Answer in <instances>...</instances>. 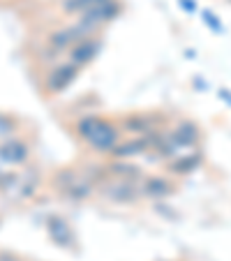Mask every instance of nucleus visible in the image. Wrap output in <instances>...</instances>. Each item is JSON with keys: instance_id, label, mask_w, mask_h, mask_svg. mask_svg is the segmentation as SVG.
Masks as SVG:
<instances>
[{"instance_id": "nucleus-12", "label": "nucleus", "mask_w": 231, "mask_h": 261, "mask_svg": "<svg viewBox=\"0 0 231 261\" xmlns=\"http://www.w3.org/2000/svg\"><path fill=\"white\" fill-rule=\"evenodd\" d=\"M79 42H81V37H79V33L74 30V25L56 30V33H51V37H49V46L54 51H58V54H63V51H72Z\"/></svg>"}, {"instance_id": "nucleus-6", "label": "nucleus", "mask_w": 231, "mask_h": 261, "mask_svg": "<svg viewBox=\"0 0 231 261\" xmlns=\"http://www.w3.org/2000/svg\"><path fill=\"white\" fill-rule=\"evenodd\" d=\"M203 162V153L201 150H194V148H190V150H183V153H178L173 160H169L167 162V169L171 176H187V173L197 171L199 167H201Z\"/></svg>"}, {"instance_id": "nucleus-5", "label": "nucleus", "mask_w": 231, "mask_h": 261, "mask_svg": "<svg viewBox=\"0 0 231 261\" xmlns=\"http://www.w3.org/2000/svg\"><path fill=\"white\" fill-rule=\"evenodd\" d=\"M76 74H79V67L74 63H60V65H56L54 69H51L49 74H46V81H44V86H46V90L49 93H63L65 88H67L69 84H72L74 79H76Z\"/></svg>"}, {"instance_id": "nucleus-10", "label": "nucleus", "mask_w": 231, "mask_h": 261, "mask_svg": "<svg viewBox=\"0 0 231 261\" xmlns=\"http://www.w3.org/2000/svg\"><path fill=\"white\" fill-rule=\"evenodd\" d=\"M99 49H102V44H99L97 37H88V40H81L79 44L74 46L72 51H69V63H74L76 67H84V65H88L90 60L97 58Z\"/></svg>"}, {"instance_id": "nucleus-2", "label": "nucleus", "mask_w": 231, "mask_h": 261, "mask_svg": "<svg viewBox=\"0 0 231 261\" xmlns=\"http://www.w3.org/2000/svg\"><path fill=\"white\" fill-rule=\"evenodd\" d=\"M56 188L65 194V197L74 199V201H84L90 199L97 192V185H95L90 178H86L84 171H74V169H65L56 176Z\"/></svg>"}, {"instance_id": "nucleus-1", "label": "nucleus", "mask_w": 231, "mask_h": 261, "mask_svg": "<svg viewBox=\"0 0 231 261\" xmlns=\"http://www.w3.org/2000/svg\"><path fill=\"white\" fill-rule=\"evenodd\" d=\"M97 192L102 199L111 203H134L141 199V188L139 180H127V178H113V176H104L97 182Z\"/></svg>"}, {"instance_id": "nucleus-7", "label": "nucleus", "mask_w": 231, "mask_h": 261, "mask_svg": "<svg viewBox=\"0 0 231 261\" xmlns=\"http://www.w3.org/2000/svg\"><path fill=\"white\" fill-rule=\"evenodd\" d=\"M146 153H150V139L132 137V139H125V141L116 143V148L111 150V158L113 160H132V158H139V155H146Z\"/></svg>"}, {"instance_id": "nucleus-13", "label": "nucleus", "mask_w": 231, "mask_h": 261, "mask_svg": "<svg viewBox=\"0 0 231 261\" xmlns=\"http://www.w3.org/2000/svg\"><path fill=\"white\" fill-rule=\"evenodd\" d=\"M107 176H113V178H127V180H141V169L130 164L127 160H113L104 167Z\"/></svg>"}, {"instance_id": "nucleus-8", "label": "nucleus", "mask_w": 231, "mask_h": 261, "mask_svg": "<svg viewBox=\"0 0 231 261\" xmlns=\"http://www.w3.org/2000/svg\"><path fill=\"white\" fill-rule=\"evenodd\" d=\"M30 155V148L25 141H21V139H5V141L0 143V160L5 164H12V167H16V164H23L25 160H28Z\"/></svg>"}, {"instance_id": "nucleus-16", "label": "nucleus", "mask_w": 231, "mask_h": 261, "mask_svg": "<svg viewBox=\"0 0 231 261\" xmlns=\"http://www.w3.org/2000/svg\"><path fill=\"white\" fill-rule=\"evenodd\" d=\"M16 129V120L10 118V116L0 114V139H10Z\"/></svg>"}, {"instance_id": "nucleus-14", "label": "nucleus", "mask_w": 231, "mask_h": 261, "mask_svg": "<svg viewBox=\"0 0 231 261\" xmlns=\"http://www.w3.org/2000/svg\"><path fill=\"white\" fill-rule=\"evenodd\" d=\"M46 229H49V236L54 238L58 245H67L72 241V231H69V224L60 217H49L46 222Z\"/></svg>"}, {"instance_id": "nucleus-15", "label": "nucleus", "mask_w": 231, "mask_h": 261, "mask_svg": "<svg viewBox=\"0 0 231 261\" xmlns=\"http://www.w3.org/2000/svg\"><path fill=\"white\" fill-rule=\"evenodd\" d=\"M95 3H99V0H65V3H63V12H65V14H79L81 16L84 12H88Z\"/></svg>"}, {"instance_id": "nucleus-9", "label": "nucleus", "mask_w": 231, "mask_h": 261, "mask_svg": "<svg viewBox=\"0 0 231 261\" xmlns=\"http://www.w3.org/2000/svg\"><path fill=\"white\" fill-rule=\"evenodd\" d=\"M141 188V197H150V199H164L169 194H173V182L164 176H148L139 180Z\"/></svg>"}, {"instance_id": "nucleus-11", "label": "nucleus", "mask_w": 231, "mask_h": 261, "mask_svg": "<svg viewBox=\"0 0 231 261\" xmlns=\"http://www.w3.org/2000/svg\"><path fill=\"white\" fill-rule=\"evenodd\" d=\"M171 137L176 139V143L181 148H190L201 139V129L194 120H178L171 127Z\"/></svg>"}, {"instance_id": "nucleus-4", "label": "nucleus", "mask_w": 231, "mask_h": 261, "mask_svg": "<svg viewBox=\"0 0 231 261\" xmlns=\"http://www.w3.org/2000/svg\"><path fill=\"white\" fill-rule=\"evenodd\" d=\"M118 125L123 132H130L132 137H150L152 132L162 129V118L158 114H130Z\"/></svg>"}, {"instance_id": "nucleus-3", "label": "nucleus", "mask_w": 231, "mask_h": 261, "mask_svg": "<svg viewBox=\"0 0 231 261\" xmlns=\"http://www.w3.org/2000/svg\"><path fill=\"white\" fill-rule=\"evenodd\" d=\"M120 125L116 123V120H111V118H107L104 116L102 118V123L97 125V129L93 132V137L88 139V146L93 148V153H97V155H111V150L116 148V143L120 141Z\"/></svg>"}]
</instances>
